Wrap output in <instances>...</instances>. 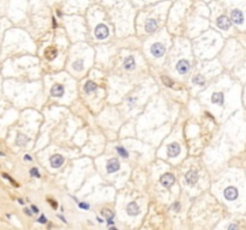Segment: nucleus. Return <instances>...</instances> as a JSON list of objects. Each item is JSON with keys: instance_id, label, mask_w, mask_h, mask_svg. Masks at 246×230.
<instances>
[{"instance_id": "2", "label": "nucleus", "mask_w": 246, "mask_h": 230, "mask_svg": "<svg viewBox=\"0 0 246 230\" xmlns=\"http://www.w3.org/2000/svg\"><path fill=\"white\" fill-rule=\"evenodd\" d=\"M150 52H151V54L154 55L155 58H160V57H162V55L165 54V52H166V48H165V46H163L162 43H158V42H156V43H154V44L151 46V48H150Z\"/></svg>"}, {"instance_id": "32", "label": "nucleus", "mask_w": 246, "mask_h": 230, "mask_svg": "<svg viewBox=\"0 0 246 230\" xmlns=\"http://www.w3.org/2000/svg\"><path fill=\"white\" fill-rule=\"evenodd\" d=\"M237 228H238V225H235V224H231L228 227V229H237Z\"/></svg>"}, {"instance_id": "19", "label": "nucleus", "mask_w": 246, "mask_h": 230, "mask_svg": "<svg viewBox=\"0 0 246 230\" xmlns=\"http://www.w3.org/2000/svg\"><path fill=\"white\" fill-rule=\"evenodd\" d=\"M96 84L94 83V82H91V80H89V82H87L85 83V85H84V90H85V92L87 94H91V92H94L95 90H96Z\"/></svg>"}, {"instance_id": "4", "label": "nucleus", "mask_w": 246, "mask_h": 230, "mask_svg": "<svg viewBox=\"0 0 246 230\" xmlns=\"http://www.w3.org/2000/svg\"><path fill=\"white\" fill-rule=\"evenodd\" d=\"M160 181H161V185H162L163 187L168 188V187L173 186V183L175 182V179H174V176H173L172 174H163V175L161 176Z\"/></svg>"}, {"instance_id": "20", "label": "nucleus", "mask_w": 246, "mask_h": 230, "mask_svg": "<svg viewBox=\"0 0 246 230\" xmlns=\"http://www.w3.org/2000/svg\"><path fill=\"white\" fill-rule=\"evenodd\" d=\"M72 67H73L76 71H83V68H84V63H83V60H76V61L72 64Z\"/></svg>"}, {"instance_id": "5", "label": "nucleus", "mask_w": 246, "mask_h": 230, "mask_svg": "<svg viewBox=\"0 0 246 230\" xmlns=\"http://www.w3.org/2000/svg\"><path fill=\"white\" fill-rule=\"evenodd\" d=\"M223 194H224V198L227 199V200H235L237 198H238V190L235 188V187H227L226 190H224V192H223Z\"/></svg>"}, {"instance_id": "16", "label": "nucleus", "mask_w": 246, "mask_h": 230, "mask_svg": "<svg viewBox=\"0 0 246 230\" xmlns=\"http://www.w3.org/2000/svg\"><path fill=\"white\" fill-rule=\"evenodd\" d=\"M124 67L126 70H133L136 67V61H135V58L133 57H127L125 60H124Z\"/></svg>"}, {"instance_id": "9", "label": "nucleus", "mask_w": 246, "mask_h": 230, "mask_svg": "<svg viewBox=\"0 0 246 230\" xmlns=\"http://www.w3.org/2000/svg\"><path fill=\"white\" fill-rule=\"evenodd\" d=\"M185 179H186V182L188 185H194L197 182V180H198V174H197L196 170H190V171L186 173Z\"/></svg>"}, {"instance_id": "30", "label": "nucleus", "mask_w": 246, "mask_h": 230, "mask_svg": "<svg viewBox=\"0 0 246 230\" xmlns=\"http://www.w3.org/2000/svg\"><path fill=\"white\" fill-rule=\"evenodd\" d=\"M31 210H32V212H35V213H37V212H38V209H37L35 205H32V206H31Z\"/></svg>"}, {"instance_id": "13", "label": "nucleus", "mask_w": 246, "mask_h": 230, "mask_svg": "<svg viewBox=\"0 0 246 230\" xmlns=\"http://www.w3.org/2000/svg\"><path fill=\"white\" fill-rule=\"evenodd\" d=\"M157 29V22L155 19H148L145 23V31L149 34L155 33Z\"/></svg>"}, {"instance_id": "31", "label": "nucleus", "mask_w": 246, "mask_h": 230, "mask_svg": "<svg viewBox=\"0 0 246 230\" xmlns=\"http://www.w3.org/2000/svg\"><path fill=\"white\" fill-rule=\"evenodd\" d=\"M173 207H174V210H175V211H178V210H179V204H178V202H175V204L173 205Z\"/></svg>"}, {"instance_id": "33", "label": "nucleus", "mask_w": 246, "mask_h": 230, "mask_svg": "<svg viewBox=\"0 0 246 230\" xmlns=\"http://www.w3.org/2000/svg\"><path fill=\"white\" fill-rule=\"evenodd\" d=\"M24 160H25V161H31V157L29 155H25V156H24Z\"/></svg>"}, {"instance_id": "12", "label": "nucleus", "mask_w": 246, "mask_h": 230, "mask_svg": "<svg viewBox=\"0 0 246 230\" xmlns=\"http://www.w3.org/2000/svg\"><path fill=\"white\" fill-rule=\"evenodd\" d=\"M64 163V157L62 155H54L51 157V165L53 168H60Z\"/></svg>"}, {"instance_id": "8", "label": "nucleus", "mask_w": 246, "mask_h": 230, "mask_svg": "<svg viewBox=\"0 0 246 230\" xmlns=\"http://www.w3.org/2000/svg\"><path fill=\"white\" fill-rule=\"evenodd\" d=\"M119 168H120V163L117 158H112L108 161V163H107V171L108 173H115L119 170Z\"/></svg>"}, {"instance_id": "1", "label": "nucleus", "mask_w": 246, "mask_h": 230, "mask_svg": "<svg viewBox=\"0 0 246 230\" xmlns=\"http://www.w3.org/2000/svg\"><path fill=\"white\" fill-rule=\"evenodd\" d=\"M109 35V30L108 28L105 25V24H98L95 29V37L97 40H103V38H107Z\"/></svg>"}, {"instance_id": "14", "label": "nucleus", "mask_w": 246, "mask_h": 230, "mask_svg": "<svg viewBox=\"0 0 246 230\" xmlns=\"http://www.w3.org/2000/svg\"><path fill=\"white\" fill-rule=\"evenodd\" d=\"M127 213L130 215V216H136V215H138V212H139V207H138V205H137V202H135V201H132V202H130L128 205H127Z\"/></svg>"}, {"instance_id": "25", "label": "nucleus", "mask_w": 246, "mask_h": 230, "mask_svg": "<svg viewBox=\"0 0 246 230\" xmlns=\"http://www.w3.org/2000/svg\"><path fill=\"white\" fill-rule=\"evenodd\" d=\"M30 175L31 176H36V177H40V174H38V170L36 168H32L30 170Z\"/></svg>"}, {"instance_id": "6", "label": "nucleus", "mask_w": 246, "mask_h": 230, "mask_svg": "<svg viewBox=\"0 0 246 230\" xmlns=\"http://www.w3.org/2000/svg\"><path fill=\"white\" fill-rule=\"evenodd\" d=\"M231 19L235 24H241L244 22V16L240 10H233L231 13Z\"/></svg>"}, {"instance_id": "10", "label": "nucleus", "mask_w": 246, "mask_h": 230, "mask_svg": "<svg viewBox=\"0 0 246 230\" xmlns=\"http://www.w3.org/2000/svg\"><path fill=\"white\" fill-rule=\"evenodd\" d=\"M167 151H168V156H169V157H177V156L180 154V146H179L178 144L173 143V144L168 145Z\"/></svg>"}, {"instance_id": "18", "label": "nucleus", "mask_w": 246, "mask_h": 230, "mask_svg": "<svg viewBox=\"0 0 246 230\" xmlns=\"http://www.w3.org/2000/svg\"><path fill=\"white\" fill-rule=\"evenodd\" d=\"M101 213L106 217V219H107V222H108V224H112L113 223V219H114V213L111 211V210H108V209H103L102 211H101Z\"/></svg>"}, {"instance_id": "7", "label": "nucleus", "mask_w": 246, "mask_h": 230, "mask_svg": "<svg viewBox=\"0 0 246 230\" xmlns=\"http://www.w3.org/2000/svg\"><path fill=\"white\" fill-rule=\"evenodd\" d=\"M190 68H191V66H190V63L187 60H180L177 64V71L180 74H186L190 71Z\"/></svg>"}, {"instance_id": "35", "label": "nucleus", "mask_w": 246, "mask_h": 230, "mask_svg": "<svg viewBox=\"0 0 246 230\" xmlns=\"http://www.w3.org/2000/svg\"><path fill=\"white\" fill-rule=\"evenodd\" d=\"M53 27H54V28L57 27V22H55V18H53Z\"/></svg>"}, {"instance_id": "34", "label": "nucleus", "mask_w": 246, "mask_h": 230, "mask_svg": "<svg viewBox=\"0 0 246 230\" xmlns=\"http://www.w3.org/2000/svg\"><path fill=\"white\" fill-rule=\"evenodd\" d=\"M24 212H25V213H27L28 216H31V212L29 211V210H28V209H25V210H24Z\"/></svg>"}, {"instance_id": "29", "label": "nucleus", "mask_w": 246, "mask_h": 230, "mask_svg": "<svg viewBox=\"0 0 246 230\" xmlns=\"http://www.w3.org/2000/svg\"><path fill=\"white\" fill-rule=\"evenodd\" d=\"M38 222H40V223H46V222H47V218H46L45 216H41V217L38 218Z\"/></svg>"}, {"instance_id": "27", "label": "nucleus", "mask_w": 246, "mask_h": 230, "mask_svg": "<svg viewBox=\"0 0 246 230\" xmlns=\"http://www.w3.org/2000/svg\"><path fill=\"white\" fill-rule=\"evenodd\" d=\"M79 207H81V209H84V210H88V209H89V204H85V202H79Z\"/></svg>"}, {"instance_id": "24", "label": "nucleus", "mask_w": 246, "mask_h": 230, "mask_svg": "<svg viewBox=\"0 0 246 230\" xmlns=\"http://www.w3.org/2000/svg\"><path fill=\"white\" fill-rule=\"evenodd\" d=\"M117 151L119 152V155H120L121 157H124V158H127V157H128V152L124 149L123 146H118V147H117Z\"/></svg>"}, {"instance_id": "26", "label": "nucleus", "mask_w": 246, "mask_h": 230, "mask_svg": "<svg viewBox=\"0 0 246 230\" xmlns=\"http://www.w3.org/2000/svg\"><path fill=\"white\" fill-rule=\"evenodd\" d=\"M48 202H49V204L52 205V207H53V209H57V207H58V204H57V201H54V200L49 199V200H48Z\"/></svg>"}, {"instance_id": "22", "label": "nucleus", "mask_w": 246, "mask_h": 230, "mask_svg": "<svg viewBox=\"0 0 246 230\" xmlns=\"http://www.w3.org/2000/svg\"><path fill=\"white\" fill-rule=\"evenodd\" d=\"M193 83H194V84H198V85H204V84H205V79H204V77H202V76H196V77L193 78Z\"/></svg>"}, {"instance_id": "28", "label": "nucleus", "mask_w": 246, "mask_h": 230, "mask_svg": "<svg viewBox=\"0 0 246 230\" xmlns=\"http://www.w3.org/2000/svg\"><path fill=\"white\" fill-rule=\"evenodd\" d=\"M2 176H4V177H5V179H7V180H10V181H11V182H12V183H13V185H15V186H18V185H17V183H16V182H15V180H12V179H11V177H10V176H8V175H6V174H2Z\"/></svg>"}, {"instance_id": "11", "label": "nucleus", "mask_w": 246, "mask_h": 230, "mask_svg": "<svg viewBox=\"0 0 246 230\" xmlns=\"http://www.w3.org/2000/svg\"><path fill=\"white\" fill-rule=\"evenodd\" d=\"M57 55H58V50H57L55 47H48L45 50V58L47 60H53V59L57 58Z\"/></svg>"}, {"instance_id": "15", "label": "nucleus", "mask_w": 246, "mask_h": 230, "mask_svg": "<svg viewBox=\"0 0 246 230\" xmlns=\"http://www.w3.org/2000/svg\"><path fill=\"white\" fill-rule=\"evenodd\" d=\"M51 94H52V96H54V97H62V95H64V88H62L60 84H55V85L52 88Z\"/></svg>"}, {"instance_id": "3", "label": "nucleus", "mask_w": 246, "mask_h": 230, "mask_svg": "<svg viewBox=\"0 0 246 230\" xmlns=\"http://www.w3.org/2000/svg\"><path fill=\"white\" fill-rule=\"evenodd\" d=\"M231 24H232L231 19L228 17H226V16H220L217 18V27L220 29H222V30H228L231 28Z\"/></svg>"}, {"instance_id": "21", "label": "nucleus", "mask_w": 246, "mask_h": 230, "mask_svg": "<svg viewBox=\"0 0 246 230\" xmlns=\"http://www.w3.org/2000/svg\"><path fill=\"white\" fill-rule=\"evenodd\" d=\"M28 140H29V139H28L25 135H23V134H18V137H17V144L21 145V146L25 145V144L28 143Z\"/></svg>"}, {"instance_id": "23", "label": "nucleus", "mask_w": 246, "mask_h": 230, "mask_svg": "<svg viewBox=\"0 0 246 230\" xmlns=\"http://www.w3.org/2000/svg\"><path fill=\"white\" fill-rule=\"evenodd\" d=\"M162 82H163V84H165L166 86H168V88H172V86L174 85L173 80H172V79H169V78H168V77H166V76H163V77H162Z\"/></svg>"}, {"instance_id": "17", "label": "nucleus", "mask_w": 246, "mask_h": 230, "mask_svg": "<svg viewBox=\"0 0 246 230\" xmlns=\"http://www.w3.org/2000/svg\"><path fill=\"white\" fill-rule=\"evenodd\" d=\"M223 101H224V97H223V94H222V92H214V94H213V96H211V102H213V103L223 104Z\"/></svg>"}]
</instances>
